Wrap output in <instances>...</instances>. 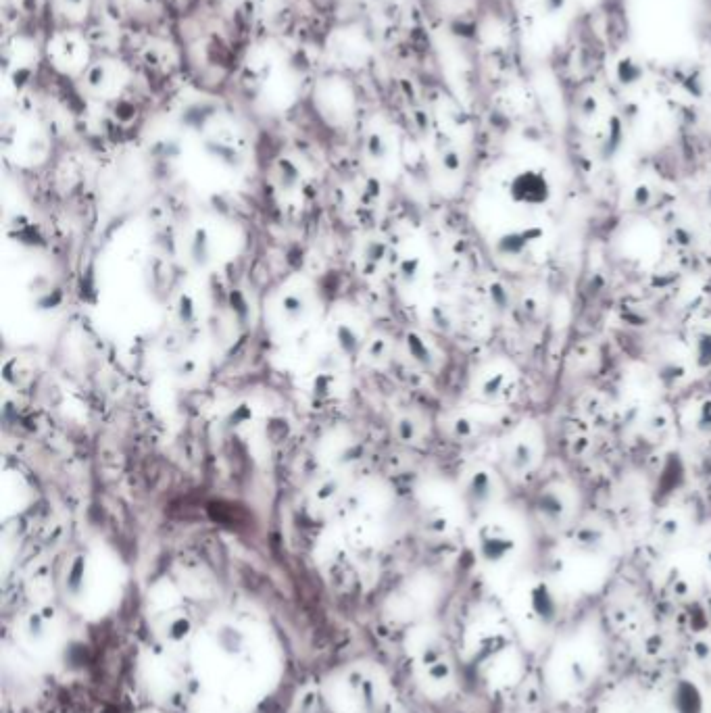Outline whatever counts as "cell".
Instances as JSON below:
<instances>
[{
    "mask_svg": "<svg viewBox=\"0 0 711 713\" xmlns=\"http://www.w3.org/2000/svg\"><path fill=\"white\" fill-rule=\"evenodd\" d=\"M509 196L513 203L522 207H541L551 199V184L541 171H520V174L509 184Z\"/></svg>",
    "mask_w": 711,
    "mask_h": 713,
    "instance_id": "6da1fadb",
    "label": "cell"
},
{
    "mask_svg": "<svg viewBox=\"0 0 711 713\" xmlns=\"http://www.w3.org/2000/svg\"><path fill=\"white\" fill-rule=\"evenodd\" d=\"M536 511L549 524H561L563 520H566L570 507H568L566 495H563V490L557 486H551V488H545L543 493L538 495Z\"/></svg>",
    "mask_w": 711,
    "mask_h": 713,
    "instance_id": "7a4b0ae2",
    "label": "cell"
},
{
    "mask_svg": "<svg viewBox=\"0 0 711 713\" xmlns=\"http://www.w3.org/2000/svg\"><path fill=\"white\" fill-rule=\"evenodd\" d=\"M543 236V230L541 228H522V230H516V232H509L507 236H503L499 240V251L507 257H516V255H522L530 244H534L536 240H541Z\"/></svg>",
    "mask_w": 711,
    "mask_h": 713,
    "instance_id": "3957f363",
    "label": "cell"
},
{
    "mask_svg": "<svg viewBox=\"0 0 711 713\" xmlns=\"http://www.w3.org/2000/svg\"><path fill=\"white\" fill-rule=\"evenodd\" d=\"M534 461H536V449L528 438H518V442H513L507 453V463L513 472L524 474L532 470Z\"/></svg>",
    "mask_w": 711,
    "mask_h": 713,
    "instance_id": "277c9868",
    "label": "cell"
},
{
    "mask_svg": "<svg viewBox=\"0 0 711 713\" xmlns=\"http://www.w3.org/2000/svg\"><path fill=\"white\" fill-rule=\"evenodd\" d=\"M695 361L701 367L711 365V336L709 334H701L695 340Z\"/></svg>",
    "mask_w": 711,
    "mask_h": 713,
    "instance_id": "5b68a950",
    "label": "cell"
},
{
    "mask_svg": "<svg viewBox=\"0 0 711 713\" xmlns=\"http://www.w3.org/2000/svg\"><path fill=\"white\" fill-rule=\"evenodd\" d=\"M695 428L697 432L709 436L711 434V401H703L699 407H697V413H695Z\"/></svg>",
    "mask_w": 711,
    "mask_h": 713,
    "instance_id": "8992f818",
    "label": "cell"
}]
</instances>
